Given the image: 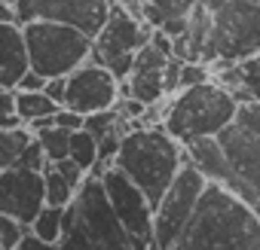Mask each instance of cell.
<instances>
[{
	"label": "cell",
	"instance_id": "6da1fadb",
	"mask_svg": "<svg viewBox=\"0 0 260 250\" xmlns=\"http://www.w3.org/2000/svg\"><path fill=\"white\" fill-rule=\"evenodd\" d=\"M260 55V0H199L190 31L175 37L181 61H245Z\"/></svg>",
	"mask_w": 260,
	"mask_h": 250
},
{
	"label": "cell",
	"instance_id": "7a4b0ae2",
	"mask_svg": "<svg viewBox=\"0 0 260 250\" xmlns=\"http://www.w3.org/2000/svg\"><path fill=\"white\" fill-rule=\"evenodd\" d=\"M175 250H260V214L211 180Z\"/></svg>",
	"mask_w": 260,
	"mask_h": 250
},
{
	"label": "cell",
	"instance_id": "3957f363",
	"mask_svg": "<svg viewBox=\"0 0 260 250\" xmlns=\"http://www.w3.org/2000/svg\"><path fill=\"white\" fill-rule=\"evenodd\" d=\"M190 162L187 147L166 129V125H144L132 122V129L122 135V147L116 156V168L138 183L153 207L162 201L181 168Z\"/></svg>",
	"mask_w": 260,
	"mask_h": 250
},
{
	"label": "cell",
	"instance_id": "277c9868",
	"mask_svg": "<svg viewBox=\"0 0 260 250\" xmlns=\"http://www.w3.org/2000/svg\"><path fill=\"white\" fill-rule=\"evenodd\" d=\"M58 250H135V238L110 207L101 177L89 174L68 204Z\"/></svg>",
	"mask_w": 260,
	"mask_h": 250
},
{
	"label": "cell",
	"instance_id": "5b68a950",
	"mask_svg": "<svg viewBox=\"0 0 260 250\" xmlns=\"http://www.w3.org/2000/svg\"><path fill=\"white\" fill-rule=\"evenodd\" d=\"M239 107L242 101L226 86H220L217 79H208L172 95L162 125L184 147H190L202 138H217L220 132H226Z\"/></svg>",
	"mask_w": 260,
	"mask_h": 250
},
{
	"label": "cell",
	"instance_id": "8992f818",
	"mask_svg": "<svg viewBox=\"0 0 260 250\" xmlns=\"http://www.w3.org/2000/svg\"><path fill=\"white\" fill-rule=\"evenodd\" d=\"M223 165L214 183H223L260 214V101H242L236 119L217 135Z\"/></svg>",
	"mask_w": 260,
	"mask_h": 250
},
{
	"label": "cell",
	"instance_id": "52a82bcc",
	"mask_svg": "<svg viewBox=\"0 0 260 250\" xmlns=\"http://www.w3.org/2000/svg\"><path fill=\"white\" fill-rule=\"evenodd\" d=\"M31 49V70L40 76H71L77 67L92 61L95 37L61 22H28L22 25Z\"/></svg>",
	"mask_w": 260,
	"mask_h": 250
},
{
	"label": "cell",
	"instance_id": "ba28073f",
	"mask_svg": "<svg viewBox=\"0 0 260 250\" xmlns=\"http://www.w3.org/2000/svg\"><path fill=\"white\" fill-rule=\"evenodd\" d=\"M153 40V28L132 16L125 7L113 4L110 10V19L104 22V28L95 34V46H92V61L104 64L113 70V76L122 82L132 76V67H135V58L138 52Z\"/></svg>",
	"mask_w": 260,
	"mask_h": 250
},
{
	"label": "cell",
	"instance_id": "9c48e42d",
	"mask_svg": "<svg viewBox=\"0 0 260 250\" xmlns=\"http://www.w3.org/2000/svg\"><path fill=\"white\" fill-rule=\"evenodd\" d=\"M208 177L202 168H196L193 162H187L181 168V174L175 177V183L169 186V192L162 195V201L156 204V214H153V238L159 244V250H175L184 226L190 223L199 198L205 195L208 189Z\"/></svg>",
	"mask_w": 260,
	"mask_h": 250
},
{
	"label": "cell",
	"instance_id": "30bf717a",
	"mask_svg": "<svg viewBox=\"0 0 260 250\" xmlns=\"http://www.w3.org/2000/svg\"><path fill=\"white\" fill-rule=\"evenodd\" d=\"M19 25L28 22H61L95 37L110 19L113 0H16L13 4Z\"/></svg>",
	"mask_w": 260,
	"mask_h": 250
},
{
	"label": "cell",
	"instance_id": "8fae6325",
	"mask_svg": "<svg viewBox=\"0 0 260 250\" xmlns=\"http://www.w3.org/2000/svg\"><path fill=\"white\" fill-rule=\"evenodd\" d=\"M119 95H122V82L113 76V70L98 61H86L68 76L64 107L83 116H92L101 110H113L119 104Z\"/></svg>",
	"mask_w": 260,
	"mask_h": 250
},
{
	"label": "cell",
	"instance_id": "7c38bea8",
	"mask_svg": "<svg viewBox=\"0 0 260 250\" xmlns=\"http://www.w3.org/2000/svg\"><path fill=\"white\" fill-rule=\"evenodd\" d=\"M101 183H104V192L110 198V207L116 211V217L122 220L128 235L132 238L153 235V214H156V207H153V201L147 198V192L138 183H132L116 165L101 174Z\"/></svg>",
	"mask_w": 260,
	"mask_h": 250
},
{
	"label": "cell",
	"instance_id": "4fadbf2b",
	"mask_svg": "<svg viewBox=\"0 0 260 250\" xmlns=\"http://www.w3.org/2000/svg\"><path fill=\"white\" fill-rule=\"evenodd\" d=\"M46 174L34 168L0 171V214H10L22 223H34L46 207Z\"/></svg>",
	"mask_w": 260,
	"mask_h": 250
},
{
	"label": "cell",
	"instance_id": "5bb4252c",
	"mask_svg": "<svg viewBox=\"0 0 260 250\" xmlns=\"http://www.w3.org/2000/svg\"><path fill=\"white\" fill-rule=\"evenodd\" d=\"M169 61H172L169 52H162L159 46L147 43V46L138 52V58H135L132 76L125 79V82H128V92H132L128 98H138V101H144L147 107L166 101V98H169V86H166V67H169Z\"/></svg>",
	"mask_w": 260,
	"mask_h": 250
},
{
	"label": "cell",
	"instance_id": "9a60e30c",
	"mask_svg": "<svg viewBox=\"0 0 260 250\" xmlns=\"http://www.w3.org/2000/svg\"><path fill=\"white\" fill-rule=\"evenodd\" d=\"M31 70V49L19 22H0V89H16Z\"/></svg>",
	"mask_w": 260,
	"mask_h": 250
},
{
	"label": "cell",
	"instance_id": "2e32d148",
	"mask_svg": "<svg viewBox=\"0 0 260 250\" xmlns=\"http://www.w3.org/2000/svg\"><path fill=\"white\" fill-rule=\"evenodd\" d=\"M34 132L28 125H19V129H0V171L4 168H16L19 159L25 156V150L34 144Z\"/></svg>",
	"mask_w": 260,
	"mask_h": 250
},
{
	"label": "cell",
	"instance_id": "e0dca14e",
	"mask_svg": "<svg viewBox=\"0 0 260 250\" xmlns=\"http://www.w3.org/2000/svg\"><path fill=\"white\" fill-rule=\"evenodd\" d=\"M199 0H141L144 7V22L150 28H162L169 19H184L196 10Z\"/></svg>",
	"mask_w": 260,
	"mask_h": 250
},
{
	"label": "cell",
	"instance_id": "ac0fdd59",
	"mask_svg": "<svg viewBox=\"0 0 260 250\" xmlns=\"http://www.w3.org/2000/svg\"><path fill=\"white\" fill-rule=\"evenodd\" d=\"M16 95H19V116L25 119V125L37 122V119H46V116H55L61 110V104L52 101L46 92H19L16 89Z\"/></svg>",
	"mask_w": 260,
	"mask_h": 250
},
{
	"label": "cell",
	"instance_id": "d6986e66",
	"mask_svg": "<svg viewBox=\"0 0 260 250\" xmlns=\"http://www.w3.org/2000/svg\"><path fill=\"white\" fill-rule=\"evenodd\" d=\"M64 217H68V207H58V204H46L37 220L31 223V232L46 241V244H58L61 235H64Z\"/></svg>",
	"mask_w": 260,
	"mask_h": 250
},
{
	"label": "cell",
	"instance_id": "ffe728a7",
	"mask_svg": "<svg viewBox=\"0 0 260 250\" xmlns=\"http://www.w3.org/2000/svg\"><path fill=\"white\" fill-rule=\"evenodd\" d=\"M71 138H74V132L61 129V125H49V129L37 132V141L43 144L49 162H61V159L71 156Z\"/></svg>",
	"mask_w": 260,
	"mask_h": 250
},
{
	"label": "cell",
	"instance_id": "44dd1931",
	"mask_svg": "<svg viewBox=\"0 0 260 250\" xmlns=\"http://www.w3.org/2000/svg\"><path fill=\"white\" fill-rule=\"evenodd\" d=\"M98 150H101V144H98L95 135H89L86 129L74 132V138H71V159H74L80 168L92 171V168L98 165Z\"/></svg>",
	"mask_w": 260,
	"mask_h": 250
},
{
	"label": "cell",
	"instance_id": "7402d4cb",
	"mask_svg": "<svg viewBox=\"0 0 260 250\" xmlns=\"http://www.w3.org/2000/svg\"><path fill=\"white\" fill-rule=\"evenodd\" d=\"M43 174H46V201L49 204H58V207H68L71 201H74V195H77V189L68 183V177L55 168V162H49L46 168H43Z\"/></svg>",
	"mask_w": 260,
	"mask_h": 250
},
{
	"label": "cell",
	"instance_id": "603a6c76",
	"mask_svg": "<svg viewBox=\"0 0 260 250\" xmlns=\"http://www.w3.org/2000/svg\"><path fill=\"white\" fill-rule=\"evenodd\" d=\"M31 235V226L10 217V214H0V250H19V244Z\"/></svg>",
	"mask_w": 260,
	"mask_h": 250
},
{
	"label": "cell",
	"instance_id": "cb8c5ba5",
	"mask_svg": "<svg viewBox=\"0 0 260 250\" xmlns=\"http://www.w3.org/2000/svg\"><path fill=\"white\" fill-rule=\"evenodd\" d=\"M214 79L211 67L205 61H184L181 67V89H190V86H199V82H208Z\"/></svg>",
	"mask_w": 260,
	"mask_h": 250
},
{
	"label": "cell",
	"instance_id": "d4e9b609",
	"mask_svg": "<svg viewBox=\"0 0 260 250\" xmlns=\"http://www.w3.org/2000/svg\"><path fill=\"white\" fill-rule=\"evenodd\" d=\"M55 168L68 177V183H71L74 189H80V186H83V180L89 177V171H86V168H80L71 156H68V159H61V162H55Z\"/></svg>",
	"mask_w": 260,
	"mask_h": 250
},
{
	"label": "cell",
	"instance_id": "484cf974",
	"mask_svg": "<svg viewBox=\"0 0 260 250\" xmlns=\"http://www.w3.org/2000/svg\"><path fill=\"white\" fill-rule=\"evenodd\" d=\"M83 122H86V116L77 113V110L61 107V110L55 113V125H61V129H68V132H80V129H83Z\"/></svg>",
	"mask_w": 260,
	"mask_h": 250
},
{
	"label": "cell",
	"instance_id": "4316f807",
	"mask_svg": "<svg viewBox=\"0 0 260 250\" xmlns=\"http://www.w3.org/2000/svg\"><path fill=\"white\" fill-rule=\"evenodd\" d=\"M52 101H58L61 107H64V98H68V76H52V79H46V89H43Z\"/></svg>",
	"mask_w": 260,
	"mask_h": 250
},
{
	"label": "cell",
	"instance_id": "83f0119b",
	"mask_svg": "<svg viewBox=\"0 0 260 250\" xmlns=\"http://www.w3.org/2000/svg\"><path fill=\"white\" fill-rule=\"evenodd\" d=\"M16 89H19V92H43V89H46V76H40L37 70H28Z\"/></svg>",
	"mask_w": 260,
	"mask_h": 250
},
{
	"label": "cell",
	"instance_id": "f1b7e54d",
	"mask_svg": "<svg viewBox=\"0 0 260 250\" xmlns=\"http://www.w3.org/2000/svg\"><path fill=\"white\" fill-rule=\"evenodd\" d=\"M19 250H58V244H46V241H40V238L31 232V235L19 244Z\"/></svg>",
	"mask_w": 260,
	"mask_h": 250
},
{
	"label": "cell",
	"instance_id": "f546056e",
	"mask_svg": "<svg viewBox=\"0 0 260 250\" xmlns=\"http://www.w3.org/2000/svg\"><path fill=\"white\" fill-rule=\"evenodd\" d=\"M0 4H10V7H13V4H16V0H0Z\"/></svg>",
	"mask_w": 260,
	"mask_h": 250
}]
</instances>
